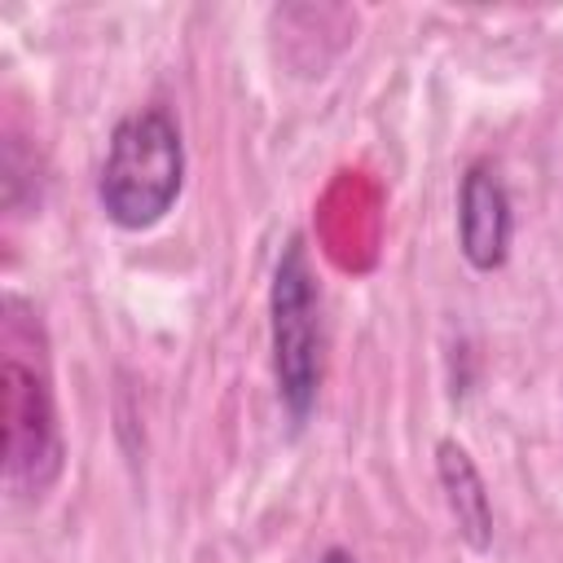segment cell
<instances>
[{
	"label": "cell",
	"instance_id": "3957f363",
	"mask_svg": "<svg viewBox=\"0 0 563 563\" xmlns=\"http://www.w3.org/2000/svg\"><path fill=\"white\" fill-rule=\"evenodd\" d=\"M4 475L9 484L40 493L62 466V435L48 387L18 361H4Z\"/></svg>",
	"mask_w": 563,
	"mask_h": 563
},
{
	"label": "cell",
	"instance_id": "277c9868",
	"mask_svg": "<svg viewBox=\"0 0 563 563\" xmlns=\"http://www.w3.org/2000/svg\"><path fill=\"white\" fill-rule=\"evenodd\" d=\"M510 229H515L510 194L497 180V172L484 167V163L466 167L462 189H457V246H462V260L471 268H479V273L501 268L506 251H510Z\"/></svg>",
	"mask_w": 563,
	"mask_h": 563
},
{
	"label": "cell",
	"instance_id": "6da1fadb",
	"mask_svg": "<svg viewBox=\"0 0 563 563\" xmlns=\"http://www.w3.org/2000/svg\"><path fill=\"white\" fill-rule=\"evenodd\" d=\"M185 189V141L167 110L145 106L114 123L97 176V202L110 224L136 233L158 224Z\"/></svg>",
	"mask_w": 563,
	"mask_h": 563
},
{
	"label": "cell",
	"instance_id": "5b68a950",
	"mask_svg": "<svg viewBox=\"0 0 563 563\" xmlns=\"http://www.w3.org/2000/svg\"><path fill=\"white\" fill-rule=\"evenodd\" d=\"M435 475H440L449 515L457 523V537L471 550H488L493 545V501H488V488H484L471 453L457 440L435 444Z\"/></svg>",
	"mask_w": 563,
	"mask_h": 563
},
{
	"label": "cell",
	"instance_id": "7a4b0ae2",
	"mask_svg": "<svg viewBox=\"0 0 563 563\" xmlns=\"http://www.w3.org/2000/svg\"><path fill=\"white\" fill-rule=\"evenodd\" d=\"M268 334H273L277 400L290 427H303L321 391V299H317V277H312L303 238H290L273 264Z\"/></svg>",
	"mask_w": 563,
	"mask_h": 563
},
{
	"label": "cell",
	"instance_id": "8992f818",
	"mask_svg": "<svg viewBox=\"0 0 563 563\" xmlns=\"http://www.w3.org/2000/svg\"><path fill=\"white\" fill-rule=\"evenodd\" d=\"M321 563H356V559H352V554H347V550H330V554H325V559H321Z\"/></svg>",
	"mask_w": 563,
	"mask_h": 563
}]
</instances>
